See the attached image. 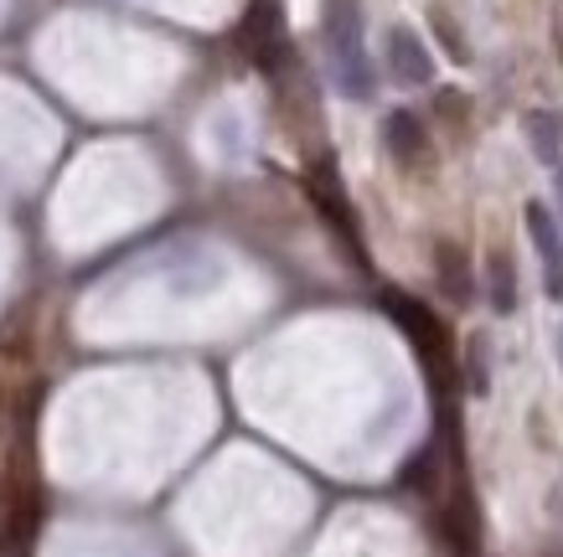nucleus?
<instances>
[{
    "label": "nucleus",
    "mask_w": 563,
    "mask_h": 557,
    "mask_svg": "<svg viewBox=\"0 0 563 557\" xmlns=\"http://www.w3.org/2000/svg\"><path fill=\"white\" fill-rule=\"evenodd\" d=\"M325 47H331V78L346 99H373V68L362 52L357 0H325Z\"/></svg>",
    "instance_id": "f257e3e1"
},
{
    "label": "nucleus",
    "mask_w": 563,
    "mask_h": 557,
    "mask_svg": "<svg viewBox=\"0 0 563 557\" xmlns=\"http://www.w3.org/2000/svg\"><path fill=\"white\" fill-rule=\"evenodd\" d=\"M388 310H393V321L413 336V346H419V356H424V367L444 382V377H450V336H444V325L434 321L419 300H409V294H388Z\"/></svg>",
    "instance_id": "f03ea898"
},
{
    "label": "nucleus",
    "mask_w": 563,
    "mask_h": 557,
    "mask_svg": "<svg viewBox=\"0 0 563 557\" xmlns=\"http://www.w3.org/2000/svg\"><path fill=\"white\" fill-rule=\"evenodd\" d=\"M528 233H532V248L543 258V279H548V294L563 300V233L553 212L543 202H528Z\"/></svg>",
    "instance_id": "7ed1b4c3"
},
{
    "label": "nucleus",
    "mask_w": 563,
    "mask_h": 557,
    "mask_svg": "<svg viewBox=\"0 0 563 557\" xmlns=\"http://www.w3.org/2000/svg\"><path fill=\"white\" fill-rule=\"evenodd\" d=\"M243 42H249L258 68H274V63H279V52H285V21H279V5H274V0H254V11L243 21Z\"/></svg>",
    "instance_id": "20e7f679"
},
{
    "label": "nucleus",
    "mask_w": 563,
    "mask_h": 557,
    "mask_svg": "<svg viewBox=\"0 0 563 557\" xmlns=\"http://www.w3.org/2000/svg\"><path fill=\"white\" fill-rule=\"evenodd\" d=\"M388 68L398 83H429L434 78V57H429V47L419 42V32H409V26H393L388 32Z\"/></svg>",
    "instance_id": "39448f33"
},
{
    "label": "nucleus",
    "mask_w": 563,
    "mask_h": 557,
    "mask_svg": "<svg viewBox=\"0 0 563 557\" xmlns=\"http://www.w3.org/2000/svg\"><path fill=\"white\" fill-rule=\"evenodd\" d=\"M383 145L393 151V160L413 166V160L424 155V124H419V114H409V109H393V114L383 119Z\"/></svg>",
    "instance_id": "423d86ee"
},
{
    "label": "nucleus",
    "mask_w": 563,
    "mask_h": 557,
    "mask_svg": "<svg viewBox=\"0 0 563 557\" xmlns=\"http://www.w3.org/2000/svg\"><path fill=\"white\" fill-rule=\"evenodd\" d=\"M522 130H528V145L543 166H553L563 155V114L559 109H532V114L522 119Z\"/></svg>",
    "instance_id": "0eeeda50"
},
{
    "label": "nucleus",
    "mask_w": 563,
    "mask_h": 557,
    "mask_svg": "<svg viewBox=\"0 0 563 557\" xmlns=\"http://www.w3.org/2000/svg\"><path fill=\"white\" fill-rule=\"evenodd\" d=\"M434 264H440V289L450 294L455 304L471 300V264H465V254L455 248V243H440L434 248Z\"/></svg>",
    "instance_id": "6e6552de"
},
{
    "label": "nucleus",
    "mask_w": 563,
    "mask_h": 557,
    "mask_svg": "<svg viewBox=\"0 0 563 557\" xmlns=\"http://www.w3.org/2000/svg\"><path fill=\"white\" fill-rule=\"evenodd\" d=\"M512 304H517V274L501 254H492V310L496 315H512Z\"/></svg>",
    "instance_id": "1a4fd4ad"
},
{
    "label": "nucleus",
    "mask_w": 563,
    "mask_h": 557,
    "mask_svg": "<svg viewBox=\"0 0 563 557\" xmlns=\"http://www.w3.org/2000/svg\"><path fill=\"white\" fill-rule=\"evenodd\" d=\"M465 371H471V392L486 398V388H492V377H486V336L465 341Z\"/></svg>",
    "instance_id": "9d476101"
},
{
    "label": "nucleus",
    "mask_w": 563,
    "mask_h": 557,
    "mask_svg": "<svg viewBox=\"0 0 563 557\" xmlns=\"http://www.w3.org/2000/svg\"><path fill=\"white\" fill-rule=\"evenodd\" d=\"M434 32L444 36V47H450V57H455V63H465V57H471V52H465V42H461V36H455V26H450V21H444V16H434Z\"/></svg>",
    "instance_id": "9b49d317"
},
{
    "label": "nucleus",
    "mask_w": 563,
    "mask_h": 557,
    "mask_svg": "<svg viewBox=\"0 0 563 557\" xmlns=\"http://www.w3.org/2000/svg\"><path fill=\"white\" fill-rule=\"evenodd\" d=\"M559 361H563V331H559Z\"/></svg>",
    "instance_id": "f8f14e48"
},
{
    "label": "nucleus",
    "mask_w": 563,
    "mask_h": 557,
    "mask_svg": "<svg viewBox=\"0 0 563 557\" xmlns=\"http://www.w3.org/2000/svg\"><path fill=\"white\" fill-rule=\"evenodd\" d=\"M559 186H563V170H559Z\"/></svg>",
    "instance_id": "ddd939ff"
}]
</instances>
